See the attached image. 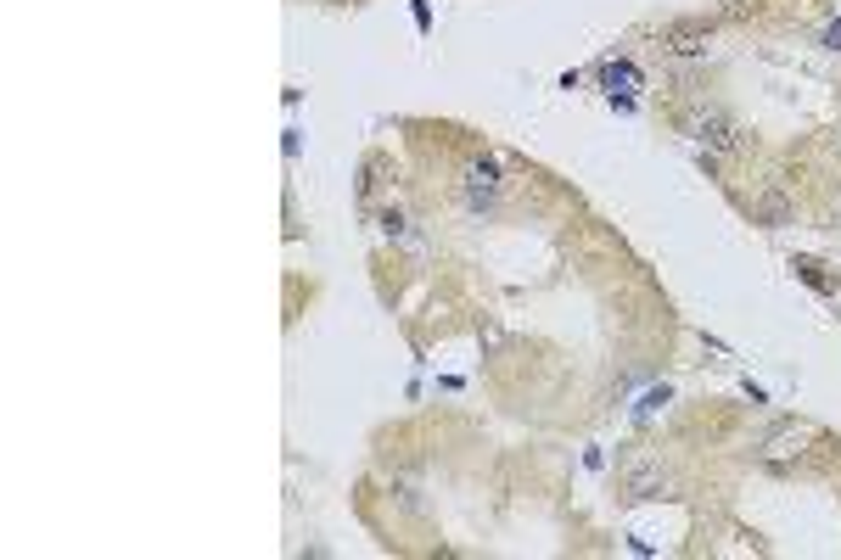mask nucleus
Listing matches in <instances>:
<instances>
[{
	"label": "nucleus",
	"instance_id": "f257e3e1",
	"mask_svg": "<svg viewBox=\"0 0 841 560\" xmlns=\"http://www.w3.org/2000/svg\"><path fill=\"white\" fill-rule=\"evenodd\" d=\"M802 448H808V426H797V420H785V426H774L769 437H763V465H791L802 460Z\"/></svg>",
	"mask_w": 841,
	"mask_h": 560
},
{
	"label": "nucleus",
	"instance_id": "f03ea898",
	"mask_svg": "<svg viewBox=\"0 0 841 560\" xmlns=\"http://www.w3.org/2000/svg\"><path fill=\"white\" fill-rule=\"evenodd\" d=\"M466 202L471 208H494L499 202V157H483V163L466 168Z\"/></svg>",
	"mask_w": 841,
	"mask_h": 560
},
{
	"label": "nucleus",
	"instance_id": "7ed1b4c3",
	"mask_svg": "<svg viewBox=\"0 0 841 560\" xmlns=\"http://www.w3.org/2000/svg\"><path fill=\"white\" fill-rule=\"evenodd\" d=\"M690 135H696L701 146H713V152H735V140H741L724 112H696V118H690Z\"/></svg>",
	"mask_w": 841,
	"mask_h": 560
},
{
	"label": "nucleus",
	"instance_id": "20e7f679",
	"mask_svg": "<svg viewBox=\"0 0 841 560\" xmlns=\"http://www.w3.org/2000/svg\"><path fill=\"white\" fill-rule=\"evenodd\" d=\"M628 493H634V499H668L673 476L662 471V465H640V471H628Z\"/></svg>",
	"mask_w": 841,
	"mask_h": 560
},
{
	"label": "nucleus",
	"instance_id": "39448f33",
	"mask_svg": "<svg viewBox=\"0 0 841 560\" xmlns=\"http://www.w3.org/2000/svg\"><path fill=\"white\" fill-rule=\"evenodd\" d=\"M662 45H668L673 56H696V51H707V23H673L668 34H662Z\"/></svg>",
	"mask_w": 841,
	"mask_h": 560
},
{
	"label": "nucleus",
	"instance_id": "423d86ee",
	"mask_svg": "<svg viewBox=\"0 0 841 560\" xmlns=\"http://www.w3.org/2000/svg\"><path fill=\"white\" fill-rule=\"evenodd\" d=\"M606 90L628 101V90H634V68H628V62H612V68H606Z\"/></svg>",
	"mask_w": 841,
	"mask_h": 560
},
{
	"label": "nucleus",
	"instance_id": "0eeeda50",
	"mask_svg": "<svg viewBox=\"0 0 841 560\" xmlns=\"http://www.w3.org/2000/svg\"><path fill=\"white\" fill-rule=\"evenodd\" d=\"M662 404H668V387H662V392H645V398H640V409H634V415H640V420H651V415H656V409H662Z\"/></svg>",
	"mask_w": 841,
	"mask_h": 560
},
{
	"label": "nucleus",
	"instance_id": "6e6552de",
	"mask_svg": "<svg viewBox=\"0 0 841 560\" xmlns=\"http://www.w3.org/2000/svg\"><path fill=\"white\" fill-rule=\"evenodd\" d=\"M757 213H763L769 224H780L785 219V196H763V208H757Z\"/></svg>",
	"mask_w": 841,
	"mask_h": 560
},
{
	"label": "nucleus",
	"instance_id": "1a4fd4ad",
	"mask_svg": "<svg viewBox=\"0 0 841 560\" xmlns=\"http://www.w3.org/2000/svg\"><path fill=\"white\" fill-rule=\"evenodd\" d=\"M825 45H830V51H841V28H830V34H825Z\"/></svg>",
	"mask_w": 841,
	"mask_h": 560
},
{
	"label": "nucleus",
	"instance_id": "9d476101",
	"mask_svg": "<svg viewBox=\"0 0 841 560\" xmlns=\"http://www.w3.org/2000/svg\"><path fill=\"white\" fill-rule=\"evenodd\" d=\"M836 146H841V124H836Z\"/></svg>",
	"mask_w": 841,
	"mask_h": 560
}]
</instances>
